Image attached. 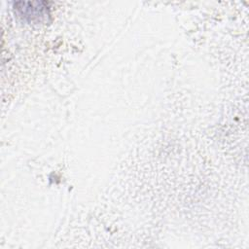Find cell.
Instances as JSON below:
<instances>
[{
	"label": "cell",
	"mask_w": 249,
	"mask_h": 249,
	"mask_svg": "<svg viewBox=\"0 0 249 249\" xmlns=\"http://www.w3.org/2000/svg\"><path fill=\"white\" fill-rule=\"evenodd\" d=\"M44 2H17L15 3V10L24 19L29 21L34 20L35 18H43L48 13V7L41 6Z\"/></svg>",
	"instance_id": "1"
}]
</instances>
